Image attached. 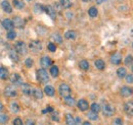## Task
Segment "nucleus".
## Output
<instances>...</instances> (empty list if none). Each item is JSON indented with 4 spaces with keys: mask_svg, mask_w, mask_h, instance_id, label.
I'll use <instances>...</instances> for the list:
<instances>
[{
    "mask_svg": "<svg viewBox=\"0 0 133 125\" xmlns=\"http://www.w3.org/2000/svg\"><path fill=\"white\" fill-rule=\"evenodd\" d=\"M36 77L38 79V81L41 83H47L49 81V75H48L45 68L38 69L36 72Z\"/></svg>",
    "mask_w": 133,
    "mask_h": 125,
    "instance_id": "obj_1",
    "label": "nucleus"
},
{
    "mask_svg": "<svg viewBox=\"0 0 133 125\" xmlns=\"http://www.w3.org/2000/svg\"><path fill=\"white\" fill-rule=\"evenodd\" d=\"M15 50L17 51V53L19 54V55H26L27 52H28V46H27L26 43L19 41V42H17V44H16Z\"/></svg>",
    "mask_w": 133,
    "mask_h": 125,
    "instance_id": "obj_2",
    "label": "nucleus"
},
{
    "mask_svg": "<svg viewBox=\"0 0 133 125\" xmlns=\"http://www.w3.org/2000/svg\"><path fill=\"white\" fill-rule=\"evenodd\" d=\"M102 113H103L104 116L111 117V116H113L114 113H115V108H114V106H112L111 104L104 103V104L102 105Z\"/></svg>",
    "mask_w": 133,
    "mask_h": 125,
    "instance_id": "obj_3",
    "label": "nucleus"
},
{
    "mask_svg": "<svg viewBox=\"0 0 133 125\" xmlns=\"http://www.w3.org/2000/svg\"><path fill=\"white\" fill-rule=\"evenodd\" d=\"M29 48H30V50H31L32 53H34V54H38V53L42 50V44H41L40 41L35 40V41H32V42L30 43Z\"/></svg>",
    "mask_w": 133,
    "mask_h": 125,
    "instance_id": "obj_4",
    "label": "nucleus"
},
{
    "mask_svg": "<svg viewBox=\"0 0 133 125\" xmlns=\"http://www.w3.org/2000/svg\"><path fill=\"white\" fill-rule=\"evenodd\" d=\"M58 92H59V95L63 97V98H66V97H69L71 96V88L66 84V83H62L58 88Z\"/></svg>",
    "mask_w": 133,
    "mask_h": 125,
    "instance_id": "obj_5",
    "label": "nucleus"
},
{
    "mask_svg": "<svg viewBox=\"0 0 133 125\" xmlns=\"http://www.w3.org/2000/svg\"><path fill=\"white\" fill-rule=\"evenodd\" d=\"M120 94L122 97L124 98H127V97H130L133 95V89L130 87H123L120 91Z\"/></svg>",
    "mask_w": 133,
    "mask_h": 125,
    "instance_id": "obj_6",
    "label": "nucleus"
},
{
    "mask_svg": "<svg viewBox=\"0 0 133 125\" xmlns=\"http://www.w3.org/2000/svg\"><path fill=\"white\" fill-rule=\"evenodd\" d=\"M4 95H5L6 97L11 98V97L17 96V91H16V89H15L12 85H7V87L5 88V90H4Z\"/></svg>",
    "mask_w": 133,
    "mask_h": 125,
    "instance_id": "obj_7",
    "label": "nucleus"
},
{
    "mask_svg": "<svg viewBox=\"0 0 133 125\" xmlns=\"http://www.w3.org/2000/svg\"><path fill=\"white\" fill-rule=\"evenodd\" d=\"M124 110L127 115L133 116V101H128L124 105Z\"/></svg>",
    "mask_w": 133,
    "mask_h": 125,
    "instance_id": "obj_8",
    "label": "nucleus"
},
{
    "mask_svg": "<svg viewBox=\"0 0 133 125\" xmlns=\"http://www.w3.org/2000/svg\"><path fill=\"white\" fill-rule=\"evenodd\" d=\"M40 64L42 65L43 68H47L52 64V60L50 59L48 56H42L40 59Z\"/></svg>",
    "mask_w": 133,
    "mask_h": 125,
    "instance_id": "obj_9",
    "label": "nucleus"
},
{
    "mask_svg": "<svg viewBox=\"0 0 133 125\" xmlns=\"http://www.w3.org/2000/svg\"><path fill=\"white\" fill-rule=\"evenodd\" d=\"M1 7H2V9H3L6 13H11V12H12V7H11L10 3H9L7 0H3V1L1 2Z\"/></svg>",
    "mask_w": 133,
    "mask_h": 125,
    "instance_id": "obj_10",
    "label": "nucleus"
},
{
    "mask_svg": "<svg viewBox=\"0 0 133 125\" xmlns=\"http://www.w3.org/2000/svg\"><path fill=\"white\" fill-rule=\"evenodd\" d=\"M12 24L17 28H23L25 26V20L21 16H15L12 19Z\"/></svg>",
    "mask_w": 133,
    "mask_h": 125,
    "instance_id": "obj_11",
    "label": "nucleus"
},
{
    "mask_svg": "<svg viewBox=\"0 0 133 125\" xmlns=\"http://www.w3.org/2000/svg\"><path fill=\"white\" fill-rule=\"evenodd\" d=\"M44 11H46V13L51 17V18H55V15H56V11L54 10L53 6L51 5H47V6H44Z\"/></svg>",
    "mask_w": 133,
    "mask_h": 125,
    "instance_id": "obj_12",
    "label": "nucleus"
},
{
    "mask_svg": "<svg viewBox=\"0 0 133 125\" xmlns=\"http://www.w3.org/2000/svg\"><path fill=\"white\" fill-rule=\"evenodd\" d=\"M121 61H122V55H121L120 53H115V54L112 55V57H111V62L113 63V64L119 65V64L121 63Z\"/></svg>",
    "mask_w": 133,
    "mask_h": 125,
    "instance_id": "obj_13",
    "label": "nucleus"
},
{
    "mask_svg": "<svg viewBox=\"0 0 133 125\" xmlns=\"http://www.w3.org/2000/svg\"><path fill=\"white\" fill-rule=\"evenodd\" d=\"M22 92L27 96H30L33 93V88L28 83H24V84H22Z\"/></svg>",
    "mask_w": 133,
    "mask_h": 125,
    "instance_id": "obj_14",
    "label": "nucleus"
},
{
    "mask_svg": "<svg viewBox=\"0 0 133 125\" xmlns=\"http://www.w3.org/2000/svg\"><path fill=\"white\" fill-rule=\"evenodd\" d=\"M2 27H3L5 30H7V31H11L15 26H14V24H12V20H10V19H8V18H5V19L2 21Z\"/></svg>",
    "mask_w": 133,
    "mask_h": 125,
    "instance_id": "obj_15",
    "label": "nucleus"
},
{
    "mask_svg": "<svg viewBox=\"0 0 133 125\" xmlns=\"http://www.w3.org/2000/svg\"><path fill=\"white\" fill-rule=\"evenodd\" d=\"M10 80L14 84L16 85H21L22 84V77L18 73H14L11 76H10Z\"/></svg>",
    "mask_w": 133,
    "mask_h": 125,
    "instance_id": "obj_16",
    "label": "nucleus"
},
{
    "mask_svg": "<svg viewBox=\"0 0 133 125\" xmlns=\"http://www.w3.org/2000/svg\"><path fill=\"white\" fill-rule=\"evenodd\" d=\"M77 106H78V108L81 110V111H86V110L89 108V104H88V102L86 101V100H80L79 102H78V104H77Z\"/></svg>",
    "mask_w": 133,
    "mask_h": 125,
    "instance_id": "obj_17",
    "label": "nucleus"
},
{
    "mask_svg": "<svg viewBox=\"0 0 133 125\" xmlns=\"http://www.w3.org/2000/svg\"><path fill=\"white\" fill-rule=\"evenodd\" d=\"M32 95H33L34 98H35L36 100H41V99L43 98V93H42V91H41L40 89H38V88L33 89V93H32Z\"/></svg>",
    "mask_w": 133,
    "mask_h": 125,
    "instance_id": "obj_18",
    "label": "nucleus"
},
{
    "mask_svg": "<svg viewBox=\"0 0 133 125\" xmlns=\"http://www.w3.org/2000/svg\"><path fill=\"white\" fill-rule=\"evenodd\" d=\"M50 39H51V41H53L54 43H57V44H62V42H63V39H62L61 35H59V34H57V33L52 34ZM53 42H52V43H53Z\"/></svg>",
    "mask_w": 133,
    "mask_h": 125,
    "instance_id": "obj_19",
    "label": "nucleus"
},
{
    "mask_svg": "<svg viewBox=\"0 0 133 125\" xmlns=\"http://www.w3.org/2000/svg\"><path fill=\"white\" fill-rule=\"evenodd\" d=\"M127 74V70L125 67H119L117 70V75L120 78H124Z\"/></svg>",
    "mask_w": 133,
    "mask_h": 125,
    "instance_id": "obj_20",
    "label": "nucleus"
},
{
    "mask_svg": "<svg viewBox=\"0 0 133 125\" xmlns=\"http://www.w3.org/2000/svg\"><path fill=\"white\" fill-rule=\"evenodd\" d=\"M76 37H77V34L75 31H68L65 34V38L68 40H74L76 39Z\"/></svg>",
    "mask_w": 133,
    "mask_h": 125,
    "instance_id": "obj_21",
    "label": "nucleus"
},
{
    "mask_svg": "<svg viewBox=\"0 0 133 125\" xmlns=\"http://www.w3.org/2000/svg\"><path fill=\"white\" fill-rule=\"evenodd\" d=\"M94 65H95V67L98 69V70H102V69H104V67H105V63L103 60H101V59H97L95 63H94Z\"/></svg>",
    "mask_w": 133,
    "mask_h": 125,
    "instance_id": "obj_22",
    "label": "nucleus"
},
{
    "mask_svg": "<svg viewBox=\"0 0 133 125\" xmlns=\"http://www.w3.org/2000/svg\"><path fill=\"white\" fill-rule=\"evenodd\" d=\"M44 92H45V94L47 95V96H49V97H52L54 95V93H55L54 88L51 87V85H46L45 89H44Z\"/></svg>",
    "mask_w": 133,
    "mask_h": 125,
    "instance_id": "obj_23",
    "label": "nucleus"
},
{
    "mask_svg": "<svg viewBox=\"0 0 133 125\" xmlns=\"http://www.w3.org/2000/svg\"><path fill=\"white\" fill-rule=\"evenodd\" d=\"M8 70L4 67H0V78L1 79H6L8 77Z\"/></svg>",
    "mask_w": 133,
    "mask_h": 125,
    "instance_id": "obj_24",
    "label": "nucleus"
},
{
    "mask_svg": "<svg viewBox=\"0 0 133 125\" xmlns=\"http://www.w3.org/2000/svg\"><path fill=\"white\" fill-rule=\"evenodd\" d=\"M66 125H76V123H75V118L71 114H66Z\"/></svg>",
    "mask_w": 133,
    "mask_h": 125,
    "instance_id": "obj_25",
    "label": "nucleus"
},
{
    "mask_svg": "<svg viewBox=\"0 0 133 125\" xmlns=\"http://www.w3.org/2000/svg\"><path fill=\"white\" fill-rule=\"evenodd\" d=\"M14 5L17 9H23L25 7V2L23 0H14Z\"/></svg>",
    "mask_w": 133,
    "mask_h": 125,
    "instance_id": "obj_26",
    "label": "nucleus"
},
{
    "mask_svg": "<svg viewBox=\"0 0 133 125\" xmlns=\"http://www.w3.org/2000/svg\"><path fill=\"white\" fill-rule=\"evenodd\" d=\"M64 101H65V103H66V105H68V106H70V107L74 106V104H75V99H74V98H72L71 96L64 98Z\"/></svg>",
    "mask_w": 133,
    "mask_h": 125,
    "instance_id": "obj_27",
    "label": "nucleus"
},
{
    "mask_svg": "<svg viewBox=\"0 0 133 125\" xmlns=\"http://www.w3.org/2000/svg\"><path fill=\"white\" fill-rule=\"evenodd\" d=\"M58 73H59V70L57 68V66H51L50 68V74L52 77H57L58 76Z\"/></svg>",
    "mask_w": 133,
    "mask_h": 125,
    "instance_id": "obj_28",
    "label": "nucleus"
},
{
    "mask_svg": "<svg viewBox=\"0 0 133 125\" xmlns=\"http://www.w3.org/2000/svg\"><path fill=\"white\" fill-rule=\"evenodd\" d=\"M9 56H10L11 60H14V61H16V62L18 61V54L17 53L16 50H10V51H9Z\"/></svg>",
    "mask_w": 133,
    "mask_h": 125,
    "instance_id": "obj_29",
    "label": "nucleus"
},
{
    "mask_svg": "<svg viewBox=\"0 0 133 125\" xmlns=\"http://www.w3.org/2000/svg\"><path fill=\"white\" fill-rule=\"evenodd\" d=\"M87 117H88L90 120H97V119H98L97 113H95V112H93V111H89L88 114H87Z\"/></svg>",
    "mask_w": 133,
    "mask_h": 125,
    "instance_id": "obj_30",
    "label": "nucleus"
},
{
    "mask_svg": "<svg viewBox=\"0 0 133 125\" xmlns=\"http://www.w3.org/2000/svg\"><path fill=\"white\" fill-rule=\"evenodd\" d=\"M88 14H89V16H91V17L97 16V14H98L97 8H95V7H90L89 10H88Z\"/></svg>",
    "mask_w": 133,
    "mask_h": 125,
    "instance_id": "obj_31",
    "label": "nucleus"
},
{
    "mask_svg": "<svg viewBox=\"0 0 133 125\" xmlns=\"http://www.w3.org/2000/svg\"><path fill=\"white\" fill-rule=\"evenodd\" d=\"M79 66H80V68L82 70H87L89 68V63H88L87 60H81L80 63H79Z\"/></svg>",
    "mask_w": 133,
    "mask_h": 125,
    "instance_id": "obj_32",
    "label": "nucleus"
},
{
    "mask_svg": "<svg viewBox=\"0 0 133 125\" xmlns=\"http://www.w3.org/2000/svg\"><path fill=\"white\" fill-rule=\"evenodd\" d=\"M34 10H35V12L36 13H40V12H43L44 11V6L43 5H41V4H35V6H34Z\"/></svg>",
    "mask_w": 133,
    "mask_h": 125,
    "instance_id": "obj_33",
    "label": "nucleus"
},
{
    "mask_svg": "<svg viewBox=\"0 0 133 125\" xmlns=\"http://www.w3.org/2000/svg\"><path fill=\"white\" fill-rule=\"evenodd\" d=\"M61 4L64 8H70L72 6V0H61Z\"/></svg>",
    "mask_w": 133,
    "mask_h": 125,
    "instance_id": "obj_34",
    "label": "nucleus"
},
{
    "mask_svg": "<svg viewBox=\"0 0 133 125\" xmlns=\"http://www.w3.org/2000/svg\"><path fill=\"white\" fill-rule=\"evenodd\" d=\"M10 110H11L12 112H15V113H17V112H18V110H19V106H18V104L16 103V102L11 103V104H10Z\"/></svg>",
    "mask_w": 133,
    "mask_h": 125,
    "instance_id": "obj_35",
    "label": "nucleus"
},
{
    "mask_svg": "<svg viewBox=\"0 0 133 125\" xmlns=\"http://www.w3.org/2000/svg\"><path fill=\"white\" fill-rule=\"evenodd\" d=\"M8 121V116L6 114H0V123L5 124Z\"/></svg>",
    "mask_w": 133,
    "mask_h": 125,
    "instance_id": "obj_36",
    "label": "nucleus"
},
{
    "mask_svg": "<svg viewBox=\"0 0 133 125\" xmlns=\"http://www.w3.org/2000/svg\"><path fill=\"white\" fill-rule=\"evenodd\" d=\"M90 107H91V111H93V112H95V113H98L100 111V106L97 103H93Z\"/></svg>",
    "mask_w": 133,
    "mask_h": 125,
    "instance_id": "obj_37",
    "label": "nucleus"
},
{
    "mask_svg": "<svg viewBox=\"0 0 133 125\" xmlns=\"http://www.w3.org/2000/svg\"><path fill=\"white\" fill-rule=\"evenodd\" d=\"M16 37H17V33L15 31H8L7 33V39H9V40H14V39H16Z\"/></svg>",
    "mask_w": 133,
    "mask_h": 125,
    "instance_id": "obj_38",
    "label": "nucleus"
},
{
    "mask_svg": "<svg viewBox=\"0 0 133 125\" xmlns=\"http://www.w3.org/2000/svg\"><path fill=\"white\" fill-rule=\"evenodd\" d=\"M124 62H125V64H126V65L130 66V65L133 63V56H132V55H128V56L125 58V61H124Z\"/></svg>",
    "mask_w": 133,
    "mask_h": 125,
    "instance_id": "obj_39",
    "label": "nucleus"
},
{
    "mask_svg": "<svg viewBox=\"0 0 133 125\" xmlns=\"http://www.w3.org/2000/svg\"><path fill=\"white\" fill-rule=\"evenodd\" d=\"M33 59L32 58H27L26 61H25V65L28 67V68H31L33 66Z\"/></svg>",
    "mask_w": 133,
    "mask_h": 125,
    "instance_id": "obj_40",
    "label": "nucleus"
},
{
    "mask_svg": "<svg viewBox=\"0 0 133 125\" xmlns=\"http://www.w3.org/2000/svg\"><path fill=\"white\" fill-rule=\"evenodd\" d=\"M47 48H48V50H49L50 52H55V50H56V46H55V44H54V43H52V42L48 44Z\"/></svg>",
    "mask_w": 133,
    "mask_h": 125,
    "instance_id": "obj_41",
    "label": "nucleus"
},
{
    "mask_svg": "<svg viewBox=\"0 0 133 125\" xmlns=\"http://www.w3.org/2000/svg\"><path fill=\"white\" fill-rule=\"evenodd\" d=\"M126 82L128 83H133V74H126Z\"/></svg>",
    "mask_w": 133,
    "mask_h": 125,
    "instance_id": "obj_42",
    "label": "nucleus"
},
{
    "mask_svg": "<svg viewBox=\"0 0 133 125\" xmlns=\"http://www.w3.org/2000/svg\"><path fill=\"white\" fill-rule=\"evenodd\" d=\"M14 125H24L23 124V121H22V119L21 118H16L15 120H14Z\"/></svg>",
    "mask_w": 133,
    "mask_h": 125,
    "instance_id": "obj_43",
    "label": "nucleus"
},
{
    "mask_svg": "<svg viewBox=\"0 0 133 125\" xmlns=\"http://www.w3.org/2000/svg\"><path fill=\"white\" fill-rule=\"evenodd\" d=\"M52 119L54 120V121H59V117H58V113L57 112H54V113H52Z\"/></svg>",
    "mask_w": 133,
    "mask_h": 125,
    "instance_id": "obj_44",
    "label": "nucleus"
},
{
    "mask_svg": "<svg viewBox=\"0 0 133 125\" xmlns=\"http://www.w3.org/2000/svg\"><path fill=\"white\" fill-rule=\"evenodd\" d=\"M114 125H123V121L121 118H117L116 120L114 121Z\"/></svg>",
    "mask_w": 133,
    "mask_h": 125,
    "instance_id": "obj_45",
    "label": "nucleus"
},
{
    "mask_svg": "<svg viewBox=\"0 0 133 125\" xmlns=\"http://www.w3.org/2000/svg\"><path fill=\"white\" fill-rule=\"evenodd\" d=\"M26 125H35V121L33 119H28L26 121Z\"/></svg>",
    "mask_w": 133,
    "mask_h": 125,
    "instance_id": "obj_46",
    "label": "nucleus"
},
{
    "mask_svg": "<svg viewBox=\"0 0 133 125\" xmlns=\"http://www.w3.org/2000/svg\"><path fill=\"white\" fill-rule=\"evenodd\" d=\"M75 123H76V125H81V119H80V117H77L75 119Z\"/></svg>",
    "mask_w": 133,
    "mask_h": 125,
    "instance_id": "obj_47",
    "label": "nucleus"
},
{
    "mask_svg": "<svg viewBox=\"0 0 133 125\" xmlns=\"http://www.w3.org/2000/svg\"><path fill=\"white\" fill-rule=\"evenodd\" d=\"M83 125H92L90 122H88V121H85V122H83Z\"/></svg>",
    "mask_w": 133,
    "mask_h": 125,
    "instance_id": "obj_48",
    "label": "nucleus"
},
{
    "mask_svg": "<svg viewBox=\"0 0 133 125\" xmlns=\"http://www.w3.org/2000/svg\"><path fill=\"white\" fill-rule=\"evenodd\" d=\"M103 1H105V0H96V2H97L98 4H100V3H102Z\"/></svg>",
    "mask_w": 133,
    "mask_h": 125,
    "instance_id": "obj_49",
    "label": "nucleus"
},
{
    "mask_svg": "<svg viewBox=\"0 0 133 125\" xmlns=\"http://www.w3.org/2000/svg\"><path fill=\"white\" fill-rule=\"evenodd\" d=\"M2 108H3V105H2V103H1V102H0V110L2 109Z\"/></svg>",
    "mask_w": 133,
    "mask_h": 125,
    "instance_id": "obj_50",
    "label": "nucleus"
},
{
    "mask_svg": "<svg viewBox=\"0 0 133 125\" xmlns=\"http://www.w3.org/2000/svg\"><path fill=\"white\" fill-rule=\"evenodd\" d=\"M84 2H87V1H88V0H83Z\"/></svg>",
    "mask_w": 133,
    "mask_h": 125,
    "instance_id": "obj_51",
    "label": "nucleus"
},
{
    "mask_svg": "<svg viewBox=\"0 0 133 125\" xmlns=\"http://www.w3.org/2000/svg\"><path fill=\"white\" fill-rule=\"evenodd\" d=\"M132 72H133V66H132Z\"/></svg>",
    "mask_w": 133,
    "mask_h": 125,
    "instance_id": "obj_52",
    "label": "nucleus"
}]
</instances>
